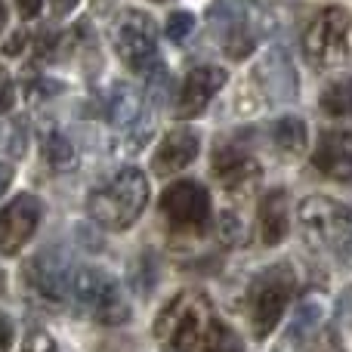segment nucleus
Masks as SVG:
<instances>
[{"mask_svg": "<svg viewBox=\"0 0 352 352\" xmlns=\"http://www.w3.org/2000/svg\"><path fill=\"white\" fill-rule=\"evenodd\" d=\"M6 25V6H3V0H0V28Z\"/></svg>", "mask_w": 352, "mask_h": 352, "instance_id": "nucleus-33", "label": "nucleus"}, {"mask_svg": "<svg viewBox=\"0 0 352 352\" xmlns=\"http://www.w3.org/2000/svg\"><path fill=\"white\" fill-rule=\"evenodd\" d=\"M322 316H324V297L322 294H309V297H303L300 306H297V312H294L291 331H287L291 340H306V337L318 328Z\"/></svg>", "mask_w": 352, "mask_h": 352, "instance_id": "nucleus-18", "label": "nucleus"}, {"mask_svg": "<svg viewBox=\"0 0 352 352\" xmlns=\"http://www.w3.org/2000/svg\"><path fill=\"white\" fill-rule=\"evenodd\" d=\"M198 133L188 127H173L170 133L161 140L158 152H155V161H152V170L158 176H173L179 170H186L195 158H198Z\"/></svg>", "mask_w": 352, "mask_h": 352, "instance_id": "nucleus-14", "label": "nucleus"}, {"mask_svg": "<svg viewBox=\"0 0 352 352\" xmlns=\"http://www.w3.org/2000/svg\"><path fill=\"white\" fill-rule=\"evenodd\" d=\"M115 53L127 68H148L158 53V25L140 10H127L115 25Z\"/></svg>", "mask_w": 352, "mask_h": 352, "instance_id": "nucleus-7", "label": "nucleus"}, {"mask_svg": "<svg viewBox=\"0 0 352 352\" xmlns=\"http://www.w3.org/2000/svg\"><path fill=\"white\" fill-rule=\"evenodd\" d=\"M226 78H229V74L217 65H201V68H195V72H188V78L182 80V87H179L176 115H179L182 121L198 118L201 111L207 109V102L219 93V87H226Z\"/></svg>", "mask_w": 352, "mask_h": 352, "instance_id": "nucleus-10", "label": "nucleus"}, {"mask_svg": "<svg viewBox=\"0 0 352 352\" xmlns=\"http://www.w3.org/2000/svg\"><path fill=\"white\" fill-rule=\"evenodd\" d=\"M43 217V204L34 195H16L12 204L0 210V254L12 256L31 241L37 223Z\"/></svg>", "mask_w": 352, "mask_h": 352, "instance_id": "nucleus-9", "label": "nucleus"}, {"mask_svg": "<svg viewBox=\"0 0 352 352\" xmlns=\"http://www.w3.org/2000/svg\"><path fill=\"white\" fill-rule=\"evenodd\" d=\"M142 111V96L136 93V87L130 84H115L109 96V118L118 127H130Z\"/></svg>", "mask_w": 352, "mask_h": 352, "instance_id": "nucleus-17", "label": "nucleus"}, {"mask_svg": "<svg viewBox=\"0 0 352 352\" xmlns=\"http://www.w3.org/2000/svg\"><path fill=\"white\" fill-rule=\"evenodd\" d=\"M219 235H223L226 244H244L248 226L241 223V217H238L235 210H223L219 213Z\"/></svg>", "mask_w": 352, "mask_h": 352, "instance_id": "nucleus-23", "label": "nucleus"}, {"mask_svg": "<svg viewBox=\"0 0 352 352\" xmlns=\"http://www.w3.org/2000/svg\"><path fill=\"white\" fill-rule=\"evenodd\" d=\"M322 111L331 118H346L352 115V74L343 80H334L331 87H324L322 93Z\"/></svg>", "mask_w": 352, "mask_h": 352, "instance_id": "nucleus-20", "label": "nucleus"}, {"mask_svg": "<svg viewBox=\"0 0 352 352\" xmlns=\"http://www.w3.org/2000/svg\"><path fill=\"white\" fill-rule=\"evenodd\" d=\"M256 226H260V241L263 244H281L287 235V192L285 188H272L266 198L260 201V217H256Z\"/></svg>", "mask_w": 352, "mask_h": 352, "instance_id": "nucleus-15", "label": "nucleus"}, {"mask_svg": "<svg viewBox=\"0 0 352 352\" xmlns=\"http://www.w3.org/2000/svg\"><path fill=\"white\" fill-rule=\"evenodd\" d=\"M312 164L328 179L349 182L352 179V133L349 130H324L312 152Z\"/></svg>", "mask_w": 352, "mask_h": 352, "instance_id": "nucleus-12", "label": "nucleus"}, {"mask_svg": "<svg viewBox=\"0 0 352 352\" xmlns=\"http://www.w3.org/2000/svg\"><path fill=\"white\" fill-rule=\"evenodd\" d=\"M161 213L170 219L176 235L198 238L210 226V192L195 179L173 182L161 195Z\"/></svg>", "mask_w": 352, "mask_h": 352, "instance_id": "nucleus-5", "label": "nucleus"}, {"mask_svg": "<svg viewBox=\"0 0 352 352\" xmlns=\"http://www.w3.org/2000/svg\"><path fill=\"white\" fill-rule=\"evenodd\" d=\"M303 352H346V349H343V340L334 328H316L306 337Z\"/></svg>", "mask_w": 352, "mask_h": 352, "instance_id": "nucleus-22", "label": "nucleus"}, {"mask_svg": "<svg viewBox=\"0 0 352 352\" xmlns=\"http://www.w3.org/2000/svg\"><path fill=\"white\" fill-rule=\"evenodd\" d=\"M294 287H297V275H294V269L287 266V263L269 266L266 272L256 278L254 294H250V328H254V334L260 337V340L278 328Z\"/></svg>", "mask_w": 352, "mask_h": 352, "instance_id": "nucleus-3", "label": "nucleus"}, {"mask_svg": "<svg viewBox=\"0 0 352 352\" xmlns=\"http://www.w3.org/2000/svg\"><path fill=\"white\" fill-rule=\"evenodd\" d=\"M10 340H12V324L10 318L0 316V352H10Z\"/></svg>", "mask_w": 352, "mask_h": 352, "instance_id": "nucleus-28", "label": "nucleus"}, {"mask_svg": "<svg viewBox=\"0 0 352 352\" xmlns=\"http://www.w3.org/2000/svg\"><path fill=\"white\" fill-rule=\"evenodd\" d=\"M148 204V179L140 167H124L115 173L105 186L90 192L87 198V210L102 229L121 232L140 219V213Z\"/></svg>", "mask_w": 352, "mask_h": 352, "instance_id": "nucleus-1", "label": "nucleus"}, {"mask_svg": "<svg viewBox=\"0 0 352 352\" xmlns=\"http://www.w3.org/2000/svg\"><path fill=\"white\" fill-rule=\"evenodd\" d=\"M50 6H53L56 16H68V12L78 6V0H50Z\"/></svg>", "mask_w": 352, "mask_h": 352, "instance_id": "nucleus-29", "label": "nucleus"}, {"mask_svg": "<svg viewBox=\"0 0 352 352\" xmlns=\"http://www.w3.org/2000/svg\"><path fill=\"white\" fill-rule=\"evenodd\" d=\"M210 173H213V179L226 188V192H244V188H250L263 176L260 161H256L250 152L238 148V146H223L219 148V152L213 155Z\"/></svg>", "mask_w": 352, "mask_h": 352, "instance_id": "nucleus-11", "label": "nucleus"}, {"mask_svg": "<svg viewBox=\"0 0 352 352\" xmlns=\"http://www.w3.org/2000/svg\"><path fill=\"white\" fill-rule=\"evenodd\" d=\"M297 213H300L303 229L324 244L343 241L352 229V210L346 204H340V201L324 198V195H312V198L300 201Z\"/></svg>", "mask_w": 352, "mask_h": 352, "instance_id": "nucleus-8", "label": "nucleus"}, {"mask_svg": "<svg viewBox=\"0 0 352 352\" xmlns=\"http://www.w3.org/2000/svg\"><path fill=\"white\" fill-rule=\"evenodd\" d=\"M12 182V164H6V161H0V195L10 188Z\"/></svg>", "mask_w": 352, "mask_h": 352, "instance_id": "nucleus-30", "label": "nucleus"}, {"mask_svg": "<svg viewBox=\"0 0 352 352\" xmlns=\"http://www.w3.org/2000/svg\"><path fill=\"white\" fill-rule=\"evenodd\" d=\"M25 285L47 303H59L65 297V291L72 287V275H68L65 263L53 254H41L34 260H28L25 266Z\"/></svg>", "mask_w": 352, "mask_h": 352, "instance_id": "nucleus-13", "label": "nucleus"}, {"mask_svg": "<svg viewBox=\"0 0 352 352\" xmlns=\"http://www.w3.org/2000/svg\"><path fill=\"white\" fill-rule=\"evenodd\" d=\"M41 152H43V161H47L50 167H56V170H62V167H72V161H74V146L68 142V136H62L56 127L43 130Z\"/></svg>", "mask_w": 352, "mask_h": 352, "instance_id": "nucleus-19", "label": "nucleus"}, {"mask_svg": "<svg viewBox=\"0 0 352 352\" xmlns=\"http://www.w3.org/2000/svg\"><path fill=\"white\" fill-rule=\"evenodd\" d=\"M41 3H43V0H16L19 12H22L25 19H34L37 12H41Z\"/></svg>", "mask_w": 352, "mask_h": 352, "instance_id": "nucleus-27", "label": "nucleus"}, {"mask_svg": "<svg viewBox=\"0 0 352 352\" xmlns=\"http://www.w3.org/2000/svg\"><path fill=\"white\" fill-rule=\"evenodd\" d=\"M346 34H349V12L343 6H328L306 28V37H303L306 56L322 68L340 65L349 56Z\"/></svg>", "mask_w": 352, "mask_h": 352, "instance_id": "nucleus-6", "label": "nucleus"}, {"mask_svg": "<svg viewBox=\"0 0 352 352\" xmlns=\"http://www.w3.org/2000/svg\"><path fill=\"white\" fill-rule=\"evenodd\" d=\"M78 306L93 312V318L102 324H124L130 318V306L121 294V285L102 269L84 266L72 275V287Z\"/></svg>", "mask_w": 352, "mask_h": 352, "instance_id": "nucleus-4", "label": "nucleus"}, {"mask_svg": "<svg viewBox=\"0 0 352 352\" xmlns=\"http://www.w3.org/2000/svg\"><path fill=\"white\" fill-rule=\"evenodd\" d=\"M192 28H195V16L188 10H176L170 12V19H167V37H170L173 43H182L188 34H192Z\"/></svg>", "mask_w": 352, "mask_h": 352, "instance_id": "nucleus-24", "label": "nucleus"}, {"mask_svg": "<svg viewBox=\"0 0 352 352\" xmlns=\"http://www.w3.org/2000/svg\"><path fill=\"white\" fill-rule=\"evenodd\" d=\"M19 352H56V343L47 331H31V334L25 337V343H22Z\"/></svg>", "mask_w": 352, "mask_h": 352, "instance_id": "nucleus-25", "label": "nucleus"}, {"mask_svg": "<svg viewBox=\"0 0 352 352\" xmlns=\"http://www.w3.org/2000/svg\"><path fill=\"white\" fill-rule=\"evenodd\" d=\"M25 37H28V34H25V31H19V34H16V37H12V41H6V47H3V53H6V56H12V53H19V50H22V43H25Z\"/></svg>", "mask_w": 352, "mask_h": 352, "instance_id": "nucleus-31", "label": "nucleus"}, {"mask_svg": "<svg viewBox=\"0 0 352 352\" xmlns=\"http://www.w3.org/2000/svg\"><path fill=\"white\" fill-rule=\"evenodd\" d=\"M306 124L294 115H285L281 121H275L272 127V140H275V148H278L285 158H300L306 152Z\"/></svg>", "mask_w": 352, "mask_h": 352, "instance_id": "nucleus-16", "label": "nucleus"}, {"mask_svg": "<svg viewBox=\"0 0 352 352\" xmlns=\"http://www.w3.org/2000/svg\"><path fill=\"white\" fill-rule=\"evenodd\" d=\"M343 256H346V263H349V266H352V229H349L346 241H343Z\"/></svg>", "mask_w": 352, "mask_h": 352, "instance_id": "nucleus-32", "label": "nucleus"}, {"mask_svg": "<svg viewBox=\"0 0 352 352\" xmlns=\"http://www.w3.org/2000/svg\"><path fill=\"white\" fill-rule=\"evenodd\" d=\"M12 111V80L6 72H0V115Z\"/></svg>", "mask_w": 352, "mask_h": 352, "instance_id": "nucleus-26", "label": "nucleus"}, {"mask_svg": "<svg viewBox=\"0 0 352 352\" xmlns=\"http://www.w3.org/2000/svg\"><path fill=\"white\" fill-rule=\"evenodd\" d=\"M207 322H210V303L204 294L186 291L173 297L155 322V337L161 340V352H198Z\"/></svg>", "mask_w": 352, "mask_h": 352, "instance_id": "nucleus-2", "label": "nucleus"}, {"mask_svg": "<svg viewBox=\"0 0 352 352\" xmlns=\"http://www.w3.org/2000/svg\"><path fill=\"white\" fill-rule=\"evenodd\" d=\"M204 352H244V343L229 324L219 318H210L204 331Z\"/></svg>", "mask_w": 352, "mask_h": 352, "instance_id": "nucleus-21", "label": "nucleus"}, {"mask_svg": "<svg viewBox=\"0 0 352 352\" xmlns=\"http://www.w3.org/2000/svg\"><path fill=\"white\" fill-rule=\"evenodd\" d=\"M158 3H164V0H158Z\"/></svg>", "mask_w": 352, "mask_h": 352, "instance_id": "nucleus-34", "label": "nucleus"}]
</instances>
